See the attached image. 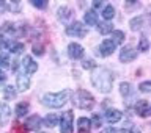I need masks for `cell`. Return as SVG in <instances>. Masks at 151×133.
<instances>
[{
    "label": "cell",
    "mask_w": 151,
    "mask_h": 133,
    "mask_svg": "<svg viewBox=\"0 0 151 133\" xmlns=\"http://www.w3.org/2000/svg\"><path fill=\"white\" fill-rule=\"evenodd\" d=\"M91 83L98 91L107 94L113 85V74L107 68H96L91 74Z\"/></svg>",
    "instance_id": "cell-1"
},
{
    "label": "cell",
    "mask_w": 151,
    "mask_h": 133,
    "mask_svg": "<svg viewBox=\"0 0 151 133\" xmlns=\"http://www.w3.org/2000/svg\"><path fill=\"white\" fill-rule=\"evenodd\" d=\"M69 89H65V91H60V92H47L42 96V103L49 108H61L68 102V97H69Z\"/></svg>",
    "instance_id": "cell-2"
},
{
    "label": "cell",
    "mask_w": 151,
    "mask_h": 133,
    "mask_svg": "<svg viewBox=\"0 0 151 133\" xmlns=\"http://www.w3.org/2000/svg\"><path fill=\"white\" fill-rule=\"evenodd\" d=\"M73 103L80 110H91L94 105V97L91 92L85 91V89H79L73 96Z\"/></svg>",
    "instance_id": "cell-3"
},
{
    "label": "cell",
    "mask_w": 151,
    "mask_h": 133,
    "mask_svg": "<svg viewBox=\"0 0 151 133\" xmlns=\"http://www.w3.org/2000/svg\"><path fill=\"white\" fill-rule=\"evenodd\" d=\"M66 35L68 36H73V38H83L87 35V28L82 22H73L66 27Z\"/></svg>",
    "instance_id": "cell-4"
},
{
    "label": "cell",
    "mask_w": 151,
    "mask_h": 133,
    "mask_svg": "<svg viewBox=\"0 0 151 133\" xmlns=\"http://www.w3.org/2000/svg\"><path fill=\"white\" fill-rule=\"evenodd\" d=\"M73 111H65L60 121V132L61 133H73Z\"/></svg>",
    "instance_id": "cell-5"
},
{
    "label": "cell",
    "mask_w": 151,
    "mask_h": 133,
    "mask_svg": "<svg viewBox=\"0 0 151 133\" xmlns=\"http://www.w3.org/2000/svg\"><path fill=\"white\" fill-rule=\"evenodd\" d=\"M137 58V50L131 46H126L123 47L121 52H120V61L121 63H131Z\"/></svg>",
    "instance_id": "cell-6"
},
{
    "label": "cell",
    "mask_w": 151,
    "mask_h": 133,
    "mask_svg": "<svg viewBox=\"0 0 151 133\" xmlns=\"http://www.w3.org/2000/svg\"><path fill=\"white\" fill-rule=\"evenodd\" d=\"M115 49H116V44L112 39H104L101 46H99V53H101V56H109L115 52Z\"/></svg>",
    "instance_id": "cell-7"
},
{
    "label": "cell",
    "mask_w": 151,
    "mask_h": 133,
    "mask_svg": "<svg viewBox=\"0 0 151 133\" xmlns=\"http://www.w3.org/2000/svg\"><path fill=\"white\" fill-rule=\"evenodd\" d=\"M68 55H69V58H73V60L82 58L83 56V47L80 44H77V42H71L68 46Z\"/></svg>",
    "instance_id": "cell-8"
},
{
    "label": "cell",
    "mask_w": 151,
    "mask_h": 133,
    "mask_svg": "<svg viewBox=\"0 0 151 133\" xmlns=\"http://www.w3.org/2000/svg\"><path fill=\"white\" fill-rule=\"evenodd\" d=\"M22 66H24V70H25V74L28 75H32V74H35L36 70H38V63H35L33 61L32 56H24V60H22Z\"/></svg>",
    "instance_id": "cell-9"
},
{
    "label": "cell",
    "mask_w": 151,
    "mask_h": 133,
    "mask_svg": "<svg viewBox=\"0 0 151 133\" xmlns=\"http://www.w3.org/2000/svg\"><path fill=\"white\" fill-rule=\"evenodd\" d=\"M150 103H148V100H139L135 103V113L139 116H142V117H148L150 116Z\"/></svg>",
    "instance_id": "cell-10"
},
{
    "label": "cell",
    "mask_w": 151,
    "mask_h": 133,
    "mask_svg": "<svg viewBox=\"0 0 151 133\" xmlns=\"http://www.w3.org/2000/svg\"><path fill=\"white\" fill-rule=\"evenodd\" d=\"M41 125H42V119H41L38 115L30 116V117L25 121V124H24V127H25L27 130H38Z\"/></svg>",
    "instance_id": "cell-11"
},
{
    "label": "cell",
    "mask_w": 151,
    "mask_h": 133,
    "mask_svg": "<svg viewBox=\"0 0 151 133\" xmlns=\"http://www.w3.org/2000/svg\"><path fill=\"white\" fill-rule=\"evenodd\" d=\"M11 117V108L6 103H0V125H6Z\"/></svg>",
    "instance_id": "cell-12"
},
{
    "label": "cell",
    "mask_w": 151,
    "mask_h": 133,
    "mask_svg": "<svg viewBox=\"0 0 151 133\" xmlns=\"http://www.w3.org/2000/svg\"><path fill=\"white\" fill-rule=\"evenodd\" d=\"M16 86H17V91H27L28 88H30V78H28V75L25 74H19L17 75V82H16Z\"/></svg>",
    "instance_id": "cell-13"
},
{
    "label": "cell",
    "mask_w": 151,
    "mask_h": 133,
    "mask_svg": "<svg viewBox=\"0 0 151 133\" xmlns=\"http://www.w3.org/2000/svg\"><path fill=\"white\" fill-rule=\"evenodd\" d=\"M106 119H107V122H110V124H116V122L121 119V111L110 108V110L106 111Z\"/></svg>",
    "instance_id": "cell-14"
},
{
    "label": "cell",
    "mask_w": 151,
    "mask_h": 133,
    "mask_svg": "<svg viewBox=\"0 0 151 133\" xmlns=\"http://www.w3.org/2000/svg\"><path fill=\"white\" fill-rule=\"evenodd\" d=\"M83 22L87 23V25H96L98 23V13L94 11V9H88L87 13H85L83 16Z\"/></svg>",
    "instance_id": "cell-15"
},
{
    "label": "cell",
    "mask_w": 151,
    "mask_h": 133,
    "mask_svg": "<svg viewBox=\"0 0 151 133\" xmlns=\"http://www.w3.org/2000/svg\"><path fill=\"white\" fill-rule=\"evenodd\" d=\"M77 129L82 133H90V129H91V121L88 117H79L77 119Z\"/></svg>",
    "instance_id": "cell-16"
},
{
    "label": "cell",
    "mask_w": 151,
    "mask_h": 133,
    "mask_svg": "<svg viewBox=\"0 0 151 133\" xmlns=\"http://www.w3.org/2000/svg\"><path fill=\"white\" fill-rule=\"evenodd\" d=\"M57 124H58V116L57 115H54V113H52V115H47L44 119H42V125H46V127H55Z\"/></svg>",
    "instance_id": "cell-17"
},
{
    "label": "cell",
    "mask_w": 151,
    "mask_h": 133,
    "mask_svg": "<svg viewBox=\"0 0 151 133\" xmlns=\"http://www.w3.org/2000/svg\"><path fill=\"white\" fill-rule=\"evenodd\" d=\"M143 21H145V17H143V16L134 17V19H132V21L129 22V25H131V30H134V31L140 30V28L143 27Z\"/></svg>",
    "instance_id": "cell-18"
},
{
    "label": "cell",
    "mask_w": 151,
    "mask_h": 133,
    "mask_svg": "<svg viewBox=\"0 0 151 133\" xmlns=\"http://www.w3.org/2000/svg\"><path fill=\"white\" fill-rule=\"evenodd\" d=\"M98 31L101 33V35H109V33L113 31V25L110 22H101L98 25Z\"/></svg>",
    "instance_id": "cell-19"
},
{
    "label": "cell",
    "mask_w": 151,
    "mask_h": 133,
    "mask_svg": "<svg viewBox=\"0 0 151 133\" xmlns=\"http://www.w3.org/2000/svg\"><path fill=\"white\" fill-rule=\"evenodd\" d=\"M113 16H115V8H113V5H107V6L102 9V17L106 19V21H110V19H113Z\"/></svg>",
    "instance_id": "cell-20"
},
{
    "label": "cell",
    "mask_w": 151,
    "mask_h": 133,
    "mask_svg": "<svg viewBox=\"0 0 151 133\" xmlns=\"http://www.w3.org/2000/svg\"><path fill=\"white\" fill-rule=\"evenodd\" d=\"M27 111H28V103L21 102V103H17V105H16V116H17V117L25 116Z\"/></svg>",
    "instance_id": "cell-21"
},
{
    "label": "cell",
    "mask_w": 151,
    "mask_h": 133,
    "mask_svg": "<svg viewBox=\"0 0 151 133\" xmlns=\"http://www.w3.org/2000/svg\"><path fill=\"white\" fill-rule=\"evenodd\" d=\"M112 36H113V42H115V44H121L123 41H124V33L123 31H120V30H113L112 31Z\"/></svg>",
    "instance_id": "cell-22"
},
{
    "label": "cell",
    "mask_w": 151,
    "mask_h": 133,
    "mask_svg": "<svg viewBox=\"0 0 151 133\" xmlns=\"http://www.w3.org/2000/svg\"><path fill=\"white\" fill-rule=\"evenodd\" d=\"M8 47H9V52H11V53H21V52L24 50L22 42H11Z\"/></svg>",
    "instance_id": "cell-23"
},
{
    "label": "cell",
    "mask_w": 151,
    "mask_h": 133,
    "mask_svg": "<svg viewBox=\"0 0 151 133\" xmlns=\"http://www.w3.org/2000/svg\"><path fill=\"white\" fill-rule=\"evenodd\" d=\"M69 16H71V9L69 8L63 6V8L58 9V19H60V21H66Z\"/></svg>",
    "instance_id": "cell-24"
},
{
    "label": "cell",
    "mask_w": 151,
    "mask_h": 133,
    "mask_svg": "<svg viewBox=\"0 0 151 133\" xmlns=\"http://www.w3.org/2000/svg\"><path fill=\"white\" fill-rule=\"evenodd\" d=\"M14 97H16V89L13 86H5V99H6V100H11Z\"/></svg>",
    "instance_id": "cell-25"
},
{
    "label": "cell",
    "mask_w": 151,
    "mask_h": 133,
    "mask_svg": "<svg viewBox=\"0 0 151 133\" xmlns=\"http://www.w3.org/2000/svg\"><path fill=\"white\" fill-rule=\"evenodd\" d=\"M150 49V44H148V39H146L145 36L140 38V42H139V50L140 52H148Z\"/></svg>",
    "instance_id": "cell-26"
},
{
    "label": "cell",
    "mask_w": 151,
    "mask_h": 133,
    "mask_svg": "<svg viewBox=\"0 0 151 133\" xmlns=\"http://www.w3.org/2000/svg\"><path fill=\"white\" fill-rule=\"evenodd\" d=\"M120 92H121V96H127V94L131 92V85L129 83H126V82H123L121 85H120Z\"/></svg>",
    "instance_id": "cell-27"
},
{
    "label": "cell",
    "mask_w": 151,
    "mask_h": 133,
    "mask_svg": "<svg viewBox=\"0 0 151 133\" xmlns=\"http://www.w3.org/2000/svg\"><path fill=\"white\" fill-rule=\"evenodd\" d=\"M9 64V56L3 52H0V68H6Z\"/></svg>",
    "instance_id": "cell-28"
},
{
    "label": "cell",
    "mask_w": 151,
    "mask_h": 133,
    "mask_svg": "<svg viewBox=\"0 0 151 133\" xmlns=\"http://www.w3.org/2000/svg\"><path fill=\"white\" fill-rule=\"evenodd\" d=\"M139 89H140L142 92H150V91H151V83H150V82L140 83V85H139Z\"/></svg>",
    "instance_id": "cell-29"
},
{
    "label": "cell",
    "mask_w": 151,
    "mask_h": 133,
    "mask_svg": "<svg viewBox=\"0 0 151 133\" xmlns=\"http://www.w3.org/2000/svg\"><path fill=\"white\" fill-rule=\"evenodd\" d=\"M90 121H91V125H94V127L101 125V116L99 115H93V119H90Z\"/></svg>",
    "instance_id": "cell-30"
},
{
    "label": "cell",
    "mask_w": 151,
    "mask_h": 133,
    "mask_svg": "<svg viewBox=\"0 0 151 133\" xmlns=\"http://www.w3.org/2000/svg\"><path fill=\"white\" fill-rule=\"evenodd\" d=\"M82 66H83L85 69H93L96 64H94V61H93V60H85L83 63H82Z\"/></svg>",
    "instance_id": "cell-31"
},
{
    "label": "cell",
    "mask_w": 151,
    "mask_h": 133,
    "mask_svg": "<svg viewBox=\"0 0 151 133\" xmlns=\"http://www.w3.org/2000/svg\"><path fill=\"white\" fill-rule=\"evenodd\" d=\"M101 133H126V130H116V129H113V127H109V129H106V130H102Z\"/></svg>",
    "instance_id": "cell-32"
},
{
    "label": "cell",
    "mask_w": 151,
    "mask_h": 133,
    "mask_svg": "<svg viewBox=\"0 0 151 133\" xmlns=\"http://www.w3.org/2000/svg\"><path fill=\"white\" fill-rule=\"evenodd\" d=\"M32 5H33V6H36V8H46L47 2H38V0H33Z\"/></svg>",
    "instance_id": "cell-33"
},
{
    "label": "cell",
    "mask_w": 151,
    "mask_h": 133,
    "mask_svg": "<svg viewBox=\"0 0 151 133\" xmlns=\"http://www.w3.org/2000/svg\"><path fill=\"white\" fill-rule=\"evenodd\" d=\"M33 53H35V55H42V53H44V50H42V47L35 46V49H33Z\"/></svg>",
    "instance_id": "cell-34"
},
{
    "label": "cell",
    "mask_w": 151,
    "mask_h": 133,
    "mask_svg": "<svg viewBox=\"0 0 151 133\" xmlns=\"http://www.w3.org/2000/svg\"><path fill=\"white\" fill-rule=\"evenodd\" d=\"M5 80H6V74H5V72H3V70H2V69H0V83H3V82H5Z\"/></svg>",
    "instance_id": "cell-35"
},
{
    "label": "cell",
    "mask_w": 151,
    "mask_h": 133,
    "mask_svg": "<svg viewBox=\"0 0 151 133\" xmlns=\"http://www.w3.org/2000/svg\"><path fill=\"white\" fill-rule=\"evenodd\" d=\"M102 6V0H96V2H93V8H101Z\"/></svg>",
    "instance_id": "cell-36"
},
{
    "label": "cell",
    "mask_w": 151,
    "mask_h": 133,
    "mask_svg": "<svg viewBox=\"0 0 151 133\" xmlns=\"http://www.w3.org/2000/svg\"><path fill=\"white\" fill-rule=\"evenodd\" d=\"M131 133H142V132H140L139 129H135V127H134V129H132V130H131Z\"/></svg>",
    "instance_id": "cell-37"
},
{
    "label": "cell",
    "mask_w": 151,
    "mask_h": 133,
    "mask_svg": "<svg viewBox=\"0 0 151 133\" xmlns=\"http://www.w3.org/2000/svg\"><path fill=\"white\" fill-rule=\"evenodd\" d=\"M3 5H5V3H3V2H0V6H3Z\"/></svg>",
    "instance_id": "cell-38"
},
{
    "label": "cell",
    "mask_w": 151,
    "mask_h": 133,
    "mask_svg": "<svg viewBox=\"0 0 151 133\" xmlns=\"http://www.w3.org/2000/svg\"><path fill=\"white\" fill-rule=\"evenodd\" d=\"M38 133H44V132H38Z\"/></svg>",
    "instance_id": "cell-39"
},
{
    "label": "cell",
    "mask_w": 151,
    "mask_h": 133,
    "mask_svg": "<svg viewBox=\"0 0 151 133\" xmlns=\"http://www.w3.org/2000/svg\"><path fill=\"white\" fill-rule=\"evenodd\" d=\"M80 133H82V132H80Z\"/></svg>",
    "instance_id": "cell-40"
}]
</instances>
